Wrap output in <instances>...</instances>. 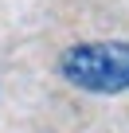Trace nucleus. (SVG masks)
I'll list each match as a JSON object with an SVG mask.
<instances>
[{
    "instance_id": "nucleus-1",
    "label": "nucleus",
    "mask_w": 129,
    "mask_h": 133,
    "mask_svg": "<svg viewBox=\"0 0 129 133\" xmlns=\"http://www.w3.org/2000/svg\"><path fill=\"white\" fill-rule=\"evenodd\" d=\"M59 75L86 94H121L129 90V43L125 39H94L63 51Z\"/></svg>"
}]
</instances>
